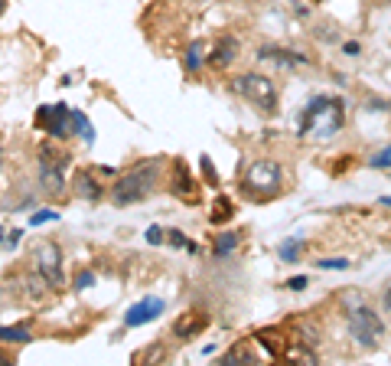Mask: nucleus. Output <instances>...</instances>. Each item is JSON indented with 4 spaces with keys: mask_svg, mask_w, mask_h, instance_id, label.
<instances>
[{
    "mask_svg": "<svg viewBox=\"0 0 391 366\" xmlns=\"http://www.w3.org/2000/svg\"><path fill=\"white\" fill-rule=\"evenodd\" d=\"M157 180H160V164L157 161H144V164L131 167L127 174H121L114 180L111 200H114V206H134V203L147 200L154 193Z\"/></svg>",
    "mask_w": 391,
    "mask_h": 366,
    "instance_id": "obj_1",
    "label": "nucleus"
},
{
    "mask_svg": "<svg viewBox=\"0 0 391 366\" xmlns=\"http://www.w3.org/2000/svg\"><path fill=\"white\" fill-rule=\"evenodd\" d=\"M323 125L319 131L323 134H332V131H339L342 128V101L339 99H313L306 105V112L300 114V121H297V134L306 138V134H313V128Z\"/></svg>",
    "mask_w": 391,
    "mask_h": 366,
    "instance_id": "obj_2",
    "label": "nucleus"
},
{
    "mask_svg": "<svg viewBox=\"0 0 391 366\" xmlns=\"http://www.w3.org/2000/svg\"><path fill=\"white\" fill-rule=\"evenodd\" d=\"M232 92L238 99L251 101L261 112H277V85L264 72H242V76H235Z\"/></svg>",
    "mask_w": 391,
    "mask_h": 366,
    "instance_id": "obj_3",
    "label": "nucleus"
},
{
    "mask_svg": "<svg viewBox=\"0 0 391 366\" xmlns=\"http://www.w3.org/2000/svg\"><path fill=\"white\" fill-rule=\"evenodd\" d=\"M281 177H284V170L274 161H255V164L244 170L242 190L248 196H255V200H271V196L281 193Z\"/></svg>",
    "mask_w": 391,
    "mask_h": 366,
    "instance_id": "obj_4",
    "label": "nucleus"
},
{
    "mask_svg": "<svg viewBox=\"0 0 391 366\" xmlns=\"http://www.w3.org/2000/svg\"><path fill=\"white\" fill-rule=\"evenodd\" d=\"M349 330H352V337L366 350H372V347H379V340L385 337V321L379 317V311L375 307H352L349 311Z\"/></svg>",
    "mask_w": 391,
    "mask_h": 366,
    "instance_id": "obj_5",
    "label": "nucleus"
},
{
    "mask_svg": "<svg viewBox=\"0 0 391 366\" xmlns=\"http://www.w3.org/2000/svg\"><path fill=\"white\" fill-rule=\"evenodd\" d=\"M33 265H36L39 278L46 281L49 288H62L65 285V278H62V249L59 242H39L36 249H33Z\"/></svg>",
    "mask_w": 391,
    "mask_h": 366,
    "instance_id": "obj_6",
    "label": "nucleus"
},
{
    "mask_svg": "<svg viewBox=\"0 0 391 366\" xmlns=\"http://www.w3.org/2000/svg\"><path fill=\"white\" fill-rule=\"evenodd\" d=\"M69 121H72V112H69L62 101L59 105H46V108L36 112V128L46 131V134H52V138H69V134H72Z\"/></svg>",
    "mask_w": 391,
    "mask_h": 366,
    "instance_id": "obj_7",
    "label": "nucleus"
},
{
    "mask_svg": "<svg viewBox=\"0 0 391 366\" xmlns=\"http://www.w3.org/2000/svg\"><path fill=\"white\" fill-rule=\"evenodd\" d=\"M206 327H209V314H206V311H196V307H189V311H183V314L173 321V337H176V340H193L196 334H202Z\"/></svg>",
    "mask_w": 391,
    "mask_h": 366,
    "instance_id": "obj_8",
    "label": "nucleus"
},
{
    "mask_svg": "<svg viewBox=\"0 0 391 366\" xmlns=\"http://www.w3.org/2000/svg\"><path fill=\"white\" fill-rule=\"evenodd\" d=\"M163 298H144V301H137L127 314H124V324L127 327H140V324H150V321H157L163 314Z\"/></svg>",
    "mask_w": 391,
    "mask_h": 366,
    "instance_id": "obj_9",
    "label": "nucleus"
},
{
    "mask_svg": "<svg viewBox=\"0 0 391 366\" xmlns=\"http://www.w3.org/2000/svg\"><path fill=\"white\" fill-rule=\"evenodd\" d=\"M257 56H261L264 63H274L277 69H300V65L310 63L304 52L284 50V46H261V50H257Z\"/></svg>",
    "mask_w": 391,
    "mask_h": 366,
    "instance_id": "obj_10",
    "label": "nucleus"
},
{
    "mask_svg": "<svg viewBox=\"0 0 391 366\" xmlns=\"http://www.w3.org/2000/svg\"><path fill=\"white\" fill-rule=\"evenodd\" d=\"M235 56H238V39H235V37H222L219 43L212 46V52H209V65H212V69H225Z\"/></svg>",
    "mask_w": 391,
    "mask_h": 366,
    "instance_id": "obj_11",
    "label": "nucleus"
},
{
    "mask_svg": "<svg viewBox=\"0 0 391 366\" xmlns=\"http://www.w3.org/2000/svg\"><path fill=\"white\" fill-rule=\"evenodd\" d=\"M39 183L46 193H62L65 190V180H62V164H49V161H39Z\"/></svg>",
    "mask_w": 391,
    "mask_h": 366,
    "instance_id": "obj_12",
    "label": "nucleus"
},
{
    "mask_svg": "<svg viewBox=\"0 0 391 366\" xmlns=\"http://www.w3.org/2000/svg\"><path fill=\"white\" fill-rule=\"evenodd\" d=\"M173 174H176V180H173V193H176V196H193L196 180L189 177V167H186L183 161H176V164H173Z\"/></svg>",
    "mask_w": 391,
    "mask_h": 366,
    "instance_id": "obj_13",
    "label": "nucleus"
},
{
    "mask_svg": "<svg viewBox=\"0 0 391 366\" xmlns=\"http://www.w3.org/2000/svg\"><path fill=\"white\" fill-rule=\"evenodd\" d=\"M75 193H78L82 200H101V183L95 180V174L82 170V174L75 177Z\"/></svg>",
    "mask_w": 391,
    "mask_h": 366,
    "instance_id": "obj_14",
    "label": "nucleus"
},
{
    "mask_svg": "<svg viewBox=\"0 0 391 366\" xmlns=\"http://www.w3.org/2000/svg\"><path fill=\"white\" fill-rule=\"evenodd\" d=\"M238 245H242V236H238V232H222L219 239H215V245H212V255H215V258H229Z\"/></svg>",
    "mask_w": 391,
    "mask_h": 366,
    "instance_id": "obj_15",
    "label": "nucleus"
},
{
    "mask_svg": "<svg viewBox=\"0 0 391 366\" xmlns=\"http://www.w3.org/2000/svg\"><path fill=\"white\" fill-rule=\"evenodd\" d=\"M232 216H235L232 200H225V196H222V200H215V210H212V223H215V226H219V223H229Z\"/></svg>",
    "mask_w": 391,
    "mask_h": 366,
    "instance_id": "obj_16",
    "label": "nucleus"
},
{
    "mask_svg": "<svg viewBox=\"0 0 391 366\" xmlns=\"http://www.w3.org/2000/svg\"><path fill=\"white\" fill-rule=\"evenodd\" d=\"M0 340L3 343H30V330L26 327H0Z\"/></svg>",
    "mask_w": 391,
    "mask_h": 366,
    "instance_id": "obj_17",
    "label": "nucleus"
},
{
    "mask_svg": "<svg viewBox=\"0 0 391 366\" xmlns=\"http://www.w3.org/2000/svg\"><path fill=\"white\" fill-rule=\"evenodd\" d=\"M72 125H75L72 131H78L85 141H95V131H92V125H88V118L82 112H72Z\"/></svg>",
    "mask_w": 391,
    "mask_h": 366,
    "instance_id": "obj_18",
    "label": "nucleus"
},
{
    "mask_svg": "<svg viewBox=\"0 0 391 366\" xmlns=\"http://www.w3.org/2000/svg\"><path fill=\"white\" fill-rule=\"evenodd\" d=\"M199 65H202V43H193V46L186 50V69H189V72H199Z\"/></svg>",
    "mask_w": 391,
    "mask_h": 366,
    "instance_id": "obj_19",
    "label": "nucleus"
},
{
    "mask_svg": "<svg viewBox=\"0 0 391 366\" xmlns=\"http://www.w3.org/2000/svg\"><path fill=\"white\" fill-rule=\"evenodd\" d=\"M297 255H300V239H290L281 245V258L284 262H297Z\"/></svg>",
    "mask_w": 391,
    "mask_h": 366,
    "instance_id": "obj_20",
    "label": "nucleus"
},
{
    "mask_svg": "<svg viewBox=\"0 0 391 366\" xmlns=\"http://www.w3.org/2000/svg\"><path fill=\"white\" fill-rule=\"evenodd\" d=\"M368 164H372V167H379V170H388V167H391V148H385L381 154H375V157H372Z\"/></svg>",
    "mask_w": 391,
    "mask_h": 366,
    "instance_id": "obj_21",
    "label": "nucleus"
},
{
    "mask_svg": "<svg viewBox=\"0 0 391 366\" xmlns=\"http://www.w3.org/2000/svg\"><path fill=\"white\" fill-rule=\"evenodd\" d=\"M56 219H59V213H49V210L30 216V223H33V226H43V223H56Z\"/></svg>",
    "mask_w": 391,
    "mask_h": 366,
    "instance_id": "obj_22",
    "label": "nucleus"
},
{
    "mask_svg": "<svg viewBox=\"0 0 391 366\" xmlns=\"http://www.w3.org/2000/svg\"><path fill=\"white\" fill-rule=\"evenodd\" d=\"M88 285H95V275H92V272H88V268H82V272H78V275H75V288L82 291V288H88Z\"/></svg>",
    "mask_w": 391,
    "mask_h": 366,
    "instance_id": "obj_23",
    "label": "nucleus"
},
{
    "mask_svg": "<svg viewBox=\"0 0 391 366\" xmlns=\"http://www.w3.org/2000/svg\"><path fill=\"white\" fill-rule=\"evenodd\" d=\"M317 265L319 268H339L342 272V268H349V258H319Z\"/></svg>",
    "mask_w": 391,
    "mask_h": 366,
    "instance_id": "obj_24",
    "label": "nucleus"
},
{
    "mask_svg": "<svg viewBox=\"0 0 391 366\" xmlns=\"http://www.w3.org/2000/svg\"><path fill=\"white\" fill-rule=\"evenodd\" d=\"M147 242H150V245H160V242H163V229L150 226V229H147Z\"/></svg>",
    "mask_w": 391,
    "mask_h": 366,
    "instance_id": "obj_25",
    "label": "nucleus"
},
{
    "mask_svg": "<svg viewBox=\"0 0 391 366\" xmlns=\"http://www.w3.org/2000/svg\"><path fill=\"white\" fill-rule=\"evenodd\" d=\"M167 242H170L173 249H180V245H186V236L180 232V229H170V236H167Z\"/></svg>",
    "mask_w": 391,
    "mask_h": 366,
    "instance_id": "obj_26",
    "label": "nucleus"
},
{
    "mask_svg": "<svg viewBox=\"0 0 391 366\" xmlns=\"http://www.w3.org/2000/svg\"><path fill=\"white\" fill-rule=\"evenodd\" d=\"M306 285H310V278H306V275H297V278H290V281H287V288H290V291H304Z\"/></svg>",
    "mask_w": 391,
    "mask_h": 366,
    "instance_id": "obj_27",
    "label": "nucleus"
},
{
    "mask_svg": "<svg viewBox=\"0 0 391 366\" xmlns=\"http://www.w3.org/2000/svg\"><path fill=\"white\" fill-rule=\"evenodd\" d=\"M20 239H23V229H13V232H7V239H3V245H10V249H13V245H17Z\"/></svg>",
    "mask_w": 391,
    "mask_h": 366,
    "instance_id": "obj_28",
    "label": "nucleus"
},
{
    "mask_svg": "<svg viewBox=\"0 0 391 366\" xmlns=\"http://www.w3.org/2000/svg\"><path fill=\"white\" fill-rule=\"evenodd\" d=\"M342 52H346V56H359V52H362V46H359V43H346V46H342Z\"/></svg>",
    "mask_w": 391,
    "mask_h": 366,
    "instance_id": "obj_29",
    "label": "nucleus"
},
{
    "mask_svg": "<svg viewBox=\"0 0 391 366\" xmlns=\"http://www.w3.org/2000/svg\"><path fill=\"white\" fill-rule=\"evenodd\" d=\"M202 170H206L209 183H219V180H215V170H212V164H209V157H202Z\"/></svg>",
    "mask_w": 391,
    "mask_h": 366,
    "instance_id": "obj_30",
    "label": "nucleus"
},
{
    "mask_svg": "<svg viewBox=\"0 0 391 366\" xmlns=\"http://www.w3.org/2000/svg\"><path fill=\"white\" fill-rule=\"evenodd\" d=\"M385 307H388V311H391V288L385 291Z\"/></svg>",
    "mask_w": 391,
    "mask_h": 366,
    "instance_id": "obj_31",
    "label": "nucleus"
},
{
    "mask_svg": "<svg viewBox=\"0 0 391 366\" xmlns=\"http://www.w3.org/2000/svg\"><path fill=\"white\" fill-rule=\"evenodd\" d=\"M379 203H381V206H388V210H391V196H381Z\"/></svg>",
    "mask_w": 391,
    "mask_h": 366,
    "instance_id": "obj_32",
    "label": "nucleus"
},
{
    "mask_svg": "<svg viewBox=\"0 0 391 366\" xmlns=\"http://www.w3.org/2000/svg\"><path fill=\"white\" fill-rule=\"evenodd\" d=\"M0 167H3V141H0Z\"/></svg>",
    "mask_w": 391,
    "mask_h": 366,
    "instance_id": "obj_33",
    "label": "nucleus"
},
{
    "mask_svg": "<svg viewBox=\"0 0 391 366\" xmlns=\"http://www.w3.org/2000/svg\"><path fill=\"white\" fill-rule=\"evenodd\" d=\"M3 10H7V0H0V13H3Z\"/></svg>",
    "mask_w": 391,
    "mask_h": 366,
    "instance_id": "obj_34",
    "label": "nucleus"
},
{
    "mask_svg": "<svg viewBox=\"0 0 391 366\" xmlns=\"http://www.w3.org/2000/svg\"><path fill=\"white\" fill-rule=\"evenodd\" d=\"M0 366H7V356H0Z\"/></svg>",
    "mask_w": 391,
    "mask_h": 366,
    "instance_id": "obj_35",
    "label": "nucleus"
}]
</instances>
